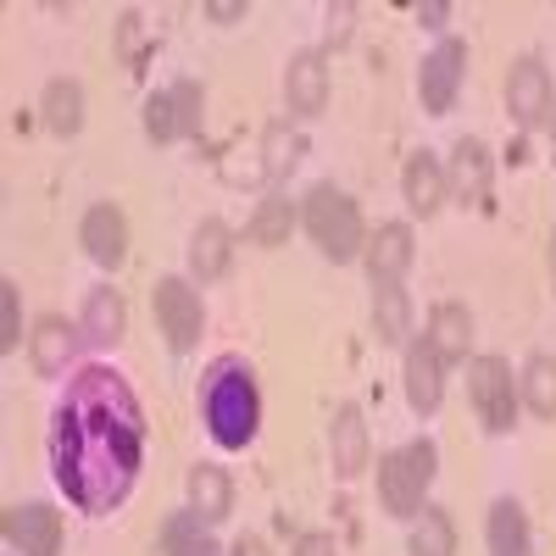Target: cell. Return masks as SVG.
<instances>
[{
	"mask_svg": "<svg viewBox=\"0 0 556 556\" xmlns=\"http://www.w3.org/2000/svg\"><path fill=\"white\" fill-rule=\"evenodd\" d=\"M523 545H529L523 506L495 501V506H490V551H495V556H523Z\"/></svg>",
	"mask_w": 556,
	"mask_h": 556,
	"instance_id": "18",
	"label": "cell"
},
{
	"mask_svg": "<svg viewBox=\"0 0 556 556\" xmlns=\"http://www.w3.org/2000/svg\"><path fill=\"white\" fill-rule=\"evenodd\" d=\"M78 123H84V89L56 78L51 89H45V128L51 134H78Z\"/></svg>",
	"mask_w": 556,
	"mask_h": 556,
	"instance_id": "19",
	"label": "cell"
},
{
	"mask_svg": "<svg viewBox=\"0 0 556 556\" xmlns=\"http://www.w3.org/2000/svg\"><path fill=\"white\" fill-rule=\"evenodd\" d=\"M235 556H267V545H262V540H240Z\"/></svg>",
	"mask_w": 556,
	"mask_h": 556,
	"instance_id": "34",
	"label": "cell"
},
{
	"mask_svg": "<svg viewBox=\"0 0 556 556\" xmlns=\"http://www.w3.org/2000/svg\"><path fill=\"white\" fill-rule=\"evenodd\" d=\"M468 334H473L468 312H462V306H451V301H445V306H434V323H429V345L440 351V362L468 351Z\"/></svg>",
	"mask_w": 556,
	"mask_h": 556,
	"instance_id": "20",
	"label": "cell"
},
{
	"mask_svg": "<svg viewBox=\"0 0 556 556\" xmlns=\"http://www.w3.org/2000/svg\"><path fill=\"white\" fill-rule=\"evenodd\" d=\"M206 424L217 445H245L256 434V384L245 367H217L206 384Z\"/></svg>",
	"mask_w": 556,
	"mask_h": 556,
	"instance_id": "2",
	"label": "cell"
},
{
	"mask_svg": "<svg viewBox=\"0 0 556 556\" xmlns=\"http://www.w3.org/2000/svg\"><path fill=\"white\" fill-rule=\"evenodd\" d=\"M462 62H468V51H462L456 39H445L440 51L424 62V106L429 112H445L456 101V84H462Z\"/></svg>",
	"mask_w": 556,
	"mask_h": 556,
	"instance_id": "9",
	"label": "cell"
},
{
	"mask_svg": "<svg viewBox=\"0 0 556 556\" xmlns=\"http://www.w3.org/2000/svg\"><path fill=\"white\" fill-rule=\"evenodd\" d=\"M306 228H312V240L329 251L334 262H351V256L362 251L356 201H345L340 190H329V184H317V190L306 195Z\"/></svg>",
	"mask_w": 556,
	"mask_h": 556,
	"instance_id": "3",
	"label": "cell"
},
{
	"mask_svg": "<svg viewBox=\"0 0 556 556\" xmlns=\"http://www.w3.org/2000/svg\"><path fill=\"white\" fill-rule=\"evenodd\" d=\"M190 501H195V513L201 518H228V479H223V468H195L190 473Z\"/></svg>",
	"mask_w": 556,
	"mask_h": 556,
	"instance_id": "24",
	"label": "cell"
},
{
	"mask_svg": "<svg viewBox=\"0 0 556 556\" xmlns=\"http://www.w3.org/2000/svg\"><path fill=\"white\" fill-rule=\"evenodd\" d=\"M551 273H556V240H551Z\"/></svg>",
	"mask_w": 556,
	"mask_h": 556,
	"instance_id": "35",
	"label": "cell"
},
{
	"mask_svg": "<svg viewBox=\"0 0 556 556\" xmlns=\"http://www.w3.org/2000/svg\"><path fill=\"white\" fill-rule=\"evenodd\" d=\"M456 551V529L445 513H424L412 529V556H451Z\"/></svg>",
	"mask_w": 556,
	"mask_h": 556,
	"instance_id": "27",
	"label": "cell"
},
{
	"mask_svg": "<svg viewBox=\"0 0 556 556\" xmlns=\"http://www.w3.org/2000/svg\"><path fill=\"white\" fill-rule=\"evenodd\" d=\"M440 201H445V173H440V162L434 156H412L406 162V206L412 212H440Z\"/></svg>",
	"mask_w": 556,
	"mask_h": 556,
	"instance_id": "16",
	"label": "cell"
},
{
	"mask_svg": "<svg viewBox=\"0 0 556 556\" xmlns=\"http://www.w3.org/2000/svg\"><path fill=\"white\" fill-rule=\"evenodd\" d=\"M367 468V429H362V412L356 406H340L334 412V473L356 479Z\"/></svg>",
	"mask_w": 556,
	"mask_h": 556,
	"instance_id": "14",
	"label": "cell"
},
{
	"mask_svg": "<svg viewBox=\"0 0 556 556\" xmlns=\"http://www.w3.org/2000/svg\"><path fill=\"white\" fill-rule=\"evenodd\" d=\"M285 89H290V112H301V117L323 112V101H329V67H323V56L317 51L295 56L285 73Z\"/></svg>",
	"mask_w": 556,
	"mask_h": 556,
	"instance_id": "12",
	"label": "cell"
},
{
	"mask_svg": "<svg viewBox=\"0 0 556 556\" xmlns=\"http://www.w3.org/2000/svg\"><path fill=\"white\" fill-rule=\"evenodd\" d=\"M240 12H245V7H235V0H217V7H212V17H223V23L240 17Z\"/></svg>",
	"mask_w": 556,
	"mask_h": 556,
	"instance_id": "33",
	"label": "cell"
},
{
	"mask_svg": "<svg viewBox=\"0 0 556 556\" xmlns=\"http://www.w3.org/2000/svg\"><path fill=\"white\" fill-rule=\"evenodd\" d=\"M17 285H0V351H17Z\"/></svg>",
	"mask_w": 556,
	"mask_h": 556,
	"instance_id": "30",
	"label": "cell"
},
{
	"mask_svg": "<svg viewBox=\"0 0 556 556\" xmlns=\"http://www.w3.org/2000/svg\"><path fill=\"white\" fill-rule=\"evenodd\" d=\"M468 390H473V406L484 417V429H513L518 417V395H513V367H506L501 356H479L473 374H468Z\"/></svg>",
	"mask_w": 556,
	"mask_h": 556,
	"instance_id": "5",
	"label": "cell"
},
{
	"mask_svg": "<svg viewBox=\"0 0 556 556\" xmlns=\"http://www.w3.org/2000/svg\"><path fill=\"white\" fill-rule=\"evenodd\" d=\"M506 101H513V117L523 128H534L545 112H551V78L540 62H518L513 67V84H506Z\"/></svg>",
	"mask_w": 556,
	"mask_h": 556,
	"instance_id": "11",
	"label": "cell"
},
{
	"mask_svg": "<svg viewBox=\"0 0 556 556\" xmlns=\"http://www.w3.org/2000/svg\"><path fill=\"white\" fill-rule=\"evenodd\" d=\"M146 451V424L128 384L106 367H84L56 412V479L84 513H112L128 495Z\"/></svg>",
	"mask_w": 556,
	"mask_h": 556,
	"instance_id": "1",
	"label": "cell"
},
{
	"mask_svg": "<svg viewBox=\"0 0 556 556\" xmlns=\"http://www.w3.org/2000/svg\"><path fill=\"white\" fill-rule=\"evenodd\" d=\"M262 151H267V173H273V178H285V173L301 162V134H290L285 123H273L267 139H262Z\"/></svg>",
	"mask_w": 556,
	"mask_h": 556,
	"instance_id": "28",
	"label": "cell"
},
{
	"mask_svg": "<svg viewBox=\"0 0 556 556\" xmlns=\"http://www.w3.org/2000/svg\"><path fill=\"white\" fill-rule=\"evenodd\" d=\"M406 401L417 412H434L440 406V351L429 340H417L406 351Z\"/></svg>",
	"mask_w": 556,
	"mask_h": 556,
	"instance_id": "13",
	"label": "cell"
},
{
	"mask_svg": "<svg viewBox=\"0 0 556 556\" xmlns=\"http://www.w3.org/2000/svg\"><path fill=\"white\" fill-rule=\"evenodd\" d=\"M295 556H334V540H329V534H301Z\"/></svg>",
	"mask_w": 556,
	"mask_h": 556,
	"instance_id": "32",
	"label": "cell"
},
{
	"mask_svg": "<svg viewBox=\"0 0 556 556\" xmlns=\"http://www.w3.org/2000/svg\"><path fill=\"white\" fill-rule=\"evenodd\" d=\"M84 251L96 256L101 267H117L128 256V223H123L117 206H96L84 217Z\"/></svg>",
	"mask_w": 556,
	"mask_h": 556,
	"instance_id": "10",
	"label": "cell"
},
{
	"mask_svg": "<svg viewBox=\"0 0 556 556\" xmlns=\"http://www.w3.org/2000/svg\"><path fill=\"white\" fill-rule=\"evenodd\" d=\"M7 534H12V545H23V556H56L62 518L51 513V506H12V513H7Z\"/></svg>",
	"mask_w": 556,
	"mask_h": 556,
	"instance_id": "8",
	"label": "cell"
},
{
	"mask_svg": "<svg viewBox=\"0 0 556 556\" xmlns=\"http://www.w3.org/2000/svg\"><path fill=\"white\" fill-rule=\"evenodd\" d=\"M523 401L540 412V417H556V362L551 356H534L523 367Z\"/></svg>",
	"mask_w": 556,
	"mask_h": 556,
	"instance_id": "26",
	"label": "cell"
},
{
	"mask_svg": "<svg viewBox=\"0 0 556 556\" xmlns=\"http://www.w3.org/2000/svg\"><path fill=\"white\" fill-rule=\"evenodd\" d=\"M167 545H173V556H217V545L206 534H195L190 523H173L167 529Z\"/></svg>",
	"mask_w": 556,
	"mask_h": 556,
	"instance_id": "31",
	"label": "cell"
},
{
	"mask_svg": "<svg viewBox=\"0 0 556 556\" xmlns=\"http://www.w3.org/2000/svg\"><path fill=\"white\" fill-rule=\"evenodd\" d=\"M67 351H73L67 323L45 317V323H39V334H34V367H39V374H62V367H67Z\"/></svg>",
	"mask_w": 556,
	"mask_h": 556,
	"instance_id": "22",
	"label": "cell"
},
{
	"mask_svg": "<svg viewBox=\"0 0 556 556\" xmlns=\"http://www.w3.org/2000/svg\"><path fill=\"white\" fill-rule=\"evenodd\" d=\"M374 317H379V340H384V345H401V340H406V323H412L406 290H401V285H379V306H374Z\"/></svg>",
	"mask_w": 556,
	"mask_h": 556,
	"instance_id": "25",
	"label": "cell"
},
{
	"mask_svg": "<svg viewBox=\"0 0 556 556\" xmlns=\"http://www.w3.org/2000/svg\"><path fill=\"white\" fill-rule=\"evenodd\" d=\"M156 317H162V334L173 351H190L201 340V301L184 278H162L156 285Z\"/></svg>",
	"mask_w": 556,
	"mask_h": 556,
	"instance_id": "6",
	"label": "cell"
},
{
	"mask_svg": "<svg viewBox=\"0 0 556 556\" xmlns=\"http://www.w3.org/2000/svg\"><path fill=\"white\" fill-rule=\"evenodd\" d=\"M456 184L468 201H484V184H490V151L479 146V139H462L456 146Z\"/></svg>",
	"mask_w": 556,
	"mask_h": 556,
	"instance_id": "23",
	"label": "cell"
},
{
	"mask_svg": "<svg viewBox=\"0 0 556 556\" xmlns=\"http://www.w3.org/2000/svg\"><path fill=\"white\" fill-rule=\"evenodd\" d=\"M251 240L256 245H285L290 240V201H262V212L251 223Z\"/></svg>",
	"mask_w": 556,
	"mask_h": 556,
	"instance_id": "29",
	"label": "cell"
},
{
	"mask_svg": "<svg viewBox=\"0 0 556 556\" xmlns=\"http://www.w3.org/2000/svg\"><path fill=\"white\" fill-rule=\"evenodd\" d=\"M201 128V84H173L146 106V134L151 139H184Z\"/></svg>",
	"mask_w": 556,
	"mask_h": 556,
	"instance_id": "7",
	"label": "cell"
},
{
	"mask_svg": "<svg viewBox=\"0 0 556 556\" xmlns=\"http://www.w3.org/2000/svg\"><path fill=\"white\" fill-rule=\"evenodd\" d=\"M406 262H412V235H406L401 223L379 228V240L367 245V267H374V285H395V278L406 273Z\"/></svg>",
	"mask_w": 556,
	"mask_h": 556,
	"instance_id": "15",
	"label": "cell"
},
{
	"mask_svg": "<svg viewBox=\"0 0 556 556\" xmlns=\"http://www.w3.org/2000/svg\"><path fill=\"white\" fill-rule=\"evenodd\" d=\"M84 340H96V345H112L117 334H123V295L117 290H96L84 301Z\"/></svg>",
	"mask_w": 556,
	"mask_h": 556,
	"instance_id": "17",
	"label": "cell"
},
{
	"mask_svg": "<svg viewBox=\"0 0 556 556\" xmlns=\"http://www.w3.org/2000/svg\"><path fill=\"white\" fill-rule=\"evenodd\" d=\"M434 479V445L417 440L406 451H395L384 468H379V490H384V506L395 518H417V506H424V490Z\"/></svg>",
	"mask_w": 556,
	"mask_h": 556,
	"instance_id": "4",
	"label": "cell"
},
{
	"mask_svg": "<svg viewBox=\"0 0 556 556\" xmlns=\"http://www.w3.org/2000/svg\"><path fill=\"white\" fill-rule=\"evenodd\" d=\"M190 267H195L201 278H217V273L228 267V228H223V223H201V228H195Z\"/></svg>",
	"mask_w": 556,
	"mask_h": 556,
	"instance_id": "21",
	"label": "cell"
}]
</instances>
